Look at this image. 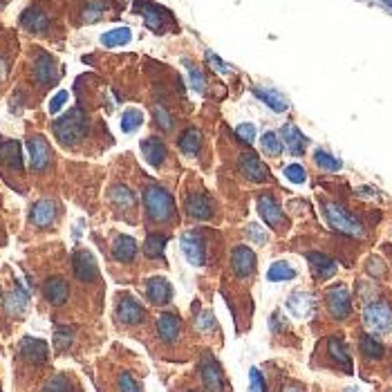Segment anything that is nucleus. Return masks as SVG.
<instances>
[{
    "instance_id": "obj_1",
    "label": "nucleus",
    "mask_w": 392,
    "mask_h": 392,
    "mask_svg": "<svg viewBox=\"0 0 392 392\" xmlns=\"http://www.w3.org/2000/svg\"><path fill=\"white\" fill-rule=\"evenodd\" d=\"M52 130H54V137L59 139L61 146L76 148L87 137V132H90V121H87L85 112L81 108H72L61 119L54 121Z\"/></svg>"
},
{
    "instance_id": "obj_2",
    "label": "nucleus",
    "mask_w": 392,
    "mask_h": 392,
    "mask_svg": "<svg viewBox=\"0 0 392 392\" xmlns=\"http://www.w3.org/2000/svg\"><path fill=\"white\" fill-rule=\"evenodd\" d=\"M141 198H144V209H146V216L150 220L159 222V225H168V222H173L177 218L173 195L168 193L164 186L148 184Z\"/></svg>"
},
{
    "instance_id": "obj_3",
    "label": "nucleus",
    "mask_w": 392,
    "mask_h": 392,
    "mask_svg": "<svg viewBox=\"0 0 392 392\" xmlns=\"http://www.w3.org/2000/svg\"><path fill=\"white\" fill-rule=\"evenodd\" d=\"M323 211H325V218L327 222L332 225L336 231H341L345 236H352V238H363V225L356 220L352 213H347L341 204L336 202H323Z\"/></svg>"
},
{
    "instance_id": "obj_4",
    "label": "nucleus",
    "mask_w": 392,
    "mask_h": 392,
    "mask_svg": "<svg viewBox=\"0 0 392 392\" xmlns=\"http://www.w3.org/2000/svg\"><path fill=\"white\" fill-rule=\"evenodd\" d=\"M363 325L372 334H388L392 329V309L386 302H370L363 307Z\"/></svg>"
},
{
    "instance_id": "obj_5",
    "label": "nucleus",
    "mask_w": 392,
    "mask_h": 392,
    "mask_svg": "<svg viewBox=\"0 0 392 392\" xmlns=\"http://www.w3.org/2000/svg\"><path fill=\"white\" fill-rule=\"evenodd\" d=\"M32 79L41 87L54 85L59 79H61V70L56 65L54 56L48 54V52H39V56L34 59V63H32Z\"/></svg>"
},
{
    "instance_id": "obj_6",
    "label": "nucleus",
    "mask_w": 392,
    "mask_h": 392,
    "mask_svg": "<svg viewBox=\"0 0 392 392\" xmlns=\"http://www.w3.org/2000/svg\"><path fill=\"white\" fill-rule=\"evenodd\" d=\"M325 302H327V309L336 320H345L350 316L352 311V296H350V289L345 285H332L327 291H325Z\"/></svg>"
},
{
    "instance_id": "obj_7",
    "label": "nucleus",
    "mask_w": 392,
    "mask_h": 392,
    "mask_svg": "<svg viewBox=\"0 0 392 392\" xmlns=\"http://www.w3.org/2000/svg\"><path fill=\"white\" fill-rule=\"evenodd\" d=\"M0 171L10 177V173L21 175L25 171L23 166V150L16 139H3L0 141Z\"/></svg>"
},
{
    "instance_id": "obj_8",
    "label": "nucleus",
    "mask_w": 392,
    "mask_h": 392,
    "mask_svg": "<svg viewBox=\"0 0 392 392\" xmlns=\"http://www.w3.org/2000/svg\"><path fill=\"white\" fill-rule=\"evenodd\" d=\"M146 318V309L144 305L130 293H119L117 298V320L121 325L132 327V325H139L141 320Z\"/></svg>"
},
{
    "instance_id": "obj_9",
    "label": "nucleus",
    "mask_w": 392,
    "mask_h": 392,
    "mask_svg": "<svg viewBox=\"0 0 392 392\" xmlns=\"http://www.w3.org/2000/svg\"><path fill=\"white\" fill-rule=\"evenodd\" d=\"M180 247H182L184 258L193 267H202L204 260H207V245H204V236L200 231H186L180 238Z\"/></svg>"
},
{
    "instance_id": "obj_10",
    "label": "nucleus",
    "mask_w": 392,
    "mask_h": 392,
    "mask_svg": "<svg viewBox=\"0 0 392 392\" xmlns=\"http://www.w3.org/2000/svg\"><path fill=\"white\" fill-rule=\"evenodd\" d=\"M28 150H30V164L34 173H45L52 164V150L48 139L43 135H32L28 139Z\"/></svg>"
},
{
    "instance_id": "obj_11",
    "label": "nucleus",
    "mask_w": 392,
    "mask_h": 392,
    "mask_svg": "<svg viewBox=\"0 0 392 392\" xmlns=\"http://www.w3.org/2000/svg\"><path fill=\"white\" fill-rule=\"evenodd\" d=\"M200 377L207 392H225V374H222L220 363L211 354L204 356L200 363Z\"/></svg>"
},
{
    "instance_id": "obj_12",
    "label": "nucleus",
    "mask_w": 392,
    "mask_h": 392,
    "mask_svg": "<svg viewBox=\"0 0 392 392\" xmlns=\"http://www.w3.org/2000/svg\"><path fill=\"white\" fill-rule=\"evenodd\" d=\"M238 162H240V173L245 175V180L254 184H262L269 180V171H267V166L260 162V157L254 150H245Z\"/></svg>"
},
{
    "instance_id": "obj_13",
    "label": "nucleus",
    "mask_w": 392,
    "mask_h": 392,
    "mask_svg": "<svg viewBox=\"0 0 392 392\" xmlns=\"http://www.w3.org/2000/svg\"><path fill=\"white\" fill-rule=\"evenodd\" d=\"M72 267H74V276L85 285L99 278V265H96V258L92 256V251H87V249H81V251L74 254Z\"/></svg>"
},
{
    "instance_id": "obj_14",
    "label": "nucleus",
    "mask_w": 392,
    "mask_h": 392,
    "mask_svg": "<svg viewBox=\"0 0 392 392\" xmlns=\"http://www.w3.org/2000/svg\"><path fill=\"white\" fill-rule=\"evenodd\" d=\"M59 218V204L54 200H37L30 209V222L37 229H48Z\"/></svg>"
},
{
    "instance_id": "obj_15",
    "label": "nucleus",
    "mask_w": 392,
    "mask_h": 392,
    "mask_svg": "<svg viewBox=\"0 0 392 392\" xmlns=\"http://www.w3.org/2000/svg\"><path fill=\"white\" fill-rule=\"evenodd\" d=\"M21 25L25 30H28L30 34H37V37H43V34H48L50 32V14L43 10V7L39 5H32L28 7V10L23 12L21 16Z\"/></svg>"
},
{
    "instance_id": "obj_16",
    "label": "nucleus",
    "mask_w": 392,
    "mask_h": 392,
    "mask_svg": "<svg viewBox=\"0 0 392 392\" xmlns=\"http://www.w3.org/2000/svg\"><path fill=\"white\" fill-rule=\"evenodd\" d=\"M231 271H234L238 278H249L256 271V254L251 247L240 245L234 249L231 254Z\"/></svg>"
},
{
    "instance_id": "obj_17",
    "label": "nucleus",
    "mask_w": 392,
    "mask_h": 392,
    "mask_svg": "<svg viewBox=\"0 0 392 392\" xmlns=\"http://www.w3.org/2000/svg\"><path fill=\"white\" fill-rule=\"evenodd\" d=\"M43 296H45V300L54 307L65 305L68 298H70L68 280L63 278V276H50V278L45 280V285H43Z\"/></svg>"
},
{
    "instance_id": "obj_18",
    "label": "nucleus",
    "mask_w": 392,
    "mask_h": 392,
    "mask_svg": "<svg viewBox=\"0 0 392 392\" xmlns=\"http://www.w3.org/2000/svg\"><path fill=\"white\" fill-rule=\"evenodd\" d=\"M146 298L153 302V305H159L164 307L168 302L173 300V287L171 282L162 276H153V278H148L146 282Z\"/></svg>"
},
{
    "instance_id": "obj_19",
    "label": "nucleus",
    "mask_w": 392,
    "mask_h": 392,
    "mask_svg": "<svg viewBox=\"0 0 392 392\" xmlns=\"http://www.w3.org/2000/svg\"><path fill=\"white\" fill-rule=\"evenodd\" d=\"M186 213L193 220H211L213 218V202L204 191H193L186 198Z\"/></svg>"
},
{
    "instance_id": "obj_20",
    "label": "nucleus",
    "mask_w": 392,
    "mask_h": 392,
    "mask_svg": "<svg viewBox=\"0 0 392 392\" xmlns=\"http://www.w3.org/2000/svg\"><path fill=\"white\" fill-rule=\"evenodd\" d=\"M180 334H182V320H180V316L171 314V311H164V314H159V318H157V336H159V341L166 343V345H171V343L177 341V338H180Z\"/></svg>"
},
{
    "instance_id": "obj_21",
    "label": "nucleus",
    "mask_w": 392,
    "mask_h": 392,
    "mask_svg": "<svg viewBox=\"0 0 392 392\" xmlns=\"http://www.w3.org/2000/svg\"><path fill=\"white\" fill-rule=\"evenodd\" d=\"M258 213H260V218H262L271 229H280L282 220H285L280 204L276 202L271 195H260V198H258Z\"/></svg>"
},
{
    "instance_id": "obj_22",
    "label": "nucleus",
    "mask_w": 392,
    "mask_h": 392,
    "mask_svg": "<svg viewBox=\"0 0 392 392\" xmlns=\"http://www.w3.org/2000/svg\"><path fill=\"white\" fill-rule=\"evenodd\" d=\"M21 354L25 361H30L34 365H43L48 361V343L41 341V338H23L21 341Z\"/></svg>"
},
{
    "instance_id": "obj_23",
    "label": "nucleus",
    "mask_w": 392,
    "mask_h": 392,
    "mask_svg": "<svg viewBox=\"0 0 392 392\" xmlns=\"http://www.w3.org/2000/svg\"><path fill=\"white\" fill-rule=\"evenodd\" d=\"M112 256L117 258L119 262L128 265L135 260L137 256V243L132 236H126V234H119L112 238Z\"/></svg>"
},
{
    "instance_id": "obj_24",
    "label": "nucleus",
    "mask_w": 392,
    "mask_h": 392,
    "mask_svg": "<svg viewBox=\"0 0 392 392\" xmlns=\"http://www.w3.org/2000/svg\"><path fill=\"white\" fill-rule=\"evenodd\" d=\"M280 137H282V146H287V150L291 155H302V153H305L307 139L296 126H293V123H285V126L280 128Z\"/></svg>"
},
{
    "instance_id": "obj_25",
    "label": "nucleus",
    "mask_w": 392,
    "mask_h": 392,
    "mask_svg": "<svg viewBox=\"0 0 392 392\" xmlns=\"http://www.w3.org/2000/svg\"><path fill=\"white\" fill-rule=\"evenodd\" d=\"M141 155L150 166H162L166 162V146L159 137H148L141 141Z\"/></svg>"
},
{
    "instance_id": "obj_26",
    "label": "nucleus",
    "mask_w": 392,
    "mask_h": 392,
    "mask_svg": "<svg viewBox=\"0 0 392 392\" xmlns=\"http://www.w3.org/2000/svg\"><path fill=\"white\" fill-rule=\"evenodd\" d=\"M287 309L296 318H307L314 309V296L307 291H293L287 298Z\"/></svg>"
},
{
    "instance_id": "obj_27",
    "label": "nucleus",
    "mask_w": 392,
    "mask_h": 392,
    "mask_svg": "<svg viewBox=\"0 0 392 392\" xmlns=\"http://www.w3.org/2000/svg\"><path fill=\"white\" fill-rule=\"evenodd\" d=\"M307 260H309V267L311 271H314L316 278H332L336 274V262L332 258H327L325 254H318V251H309L307 254Z\"/></svg>"
},
{
    "instance_id": "obj_28",
    "label": "nucleus",
    "mask_w": 392,
    "mask_h": 392,
    "mask_svg": "<svg viewBox=\"0 0 392 392\" xmlns=\"http://www.w3.org/2000/svg\"><path fill=\"white\" fill-rule=\"evenodd\" d=\"M177 146L186 155V157H198L200 148H202V135L198 128H186L180 139H177Z\"/></svg>"
},
{
    "instance_id": "obj_29",
    "label": "nucleus",
    "mask_w": 392,
    "mask_h": 392,
    "mask_svg": "<svg viewBox=\"0 0 392 392\" xmlns=\"http://www.w3.org/2000/svg\"><path fill=\"white\" fill-rule=\"evenodd\" d=\"M108 198L112 202V207L119 211H130L135 207V193H132L126 184H114L108 193Z\"/></svg>"
},
{
    "instance_id": "obj_30",
    "label": "nucleus",
    "mask_w": 392,
    "mask_h": 392,
    "mask_svg": "<svg viewBox=\"0 0 392 392\" xmlns=\"http://www.w3.org/2000/svg\"><path fill=\"white\" fill-rule=\"evenodd\" d=\"M254 94L260 101H265L274 112H285L289 110V101L278 90H271V87H254Z\"/></svg>"
},
{
    "instance_id": "obj_31",
    "label": "nucleus",
    "mask_w": 392,
    "mask_h": 392,
    "mask_svg": "<svg viewBox=\"0 0 392 392\" xmlns=\"http://www.w3.org/2000/svg\"><path fill=\"white\" fill-rule=\"evenodd\" d=\"M327 352H329V356H332V361L336 365H341L347 374H352V359H350V354H347V347H345V343L341 341V338H329V341H327Z\"/></svg>"
},
{
    "instance_id": "obj_32",
    "label": "nucleus",
    "mask_w": 392,
    "mask_h": 392,
    "mask_svg": "<svg viewBox=\"0 0 392 392\" xmlns=\"http://www.w3.org/2000/svg\"><path fill=\"white\" fill-rule=\"evenodd\" d=\"M359 345H361L363 356H365V359H370V361H379V359H383V354H386V347H383L377 338L370 336V334H363Z\"/></svg>"
},
{
    "instance_id": "obj_33",
    "label": "nucleus",
    "mask_w": 392,
    "mask_h": 392,
    "mask_svg": "<svg viewBox=\"0 0 392 392\" xmlns=\"http://www.w3.org/2000/svg\"><path fill=\"white\" fill-rule=\"evenodd\" d=\"M139 12L141 16H144V21L148 25V30H153V32H162L164 30V12L159 10V7L155 5H139Z\"/></svg>"
},
{
    "instance_id": "obj_34",
    "label": "nucleus",
    "mask_w": 392,
    "mask_h": 392,
    "mask_svg": "<svg viewBox=\"0 0 392 392\" xmlns=\"http://www.w3.org/2000/svg\"><path fill=\"white\" fill-rule=\"evenodd\" d=\"M132 39V32L130 28H117V30H110L101 34V43L105 48H119V45H126Z\"/></svg>"
},
{
    "instance_id": "obj_35",
    "label": "nucleus",
    "mask_w": 392,
    "mask_h": 392,
    "mask_svg": "<svg viewBox=\"0 0 392 392\" xmlns=\"http://www.w3.org/2000/svg\"><path fill=\"white\" fill-rule=\"evenodd\" d=\"M267 278L271 282H285V280H291L296 278V271H293V267L285 260H278L269 267V271H267Z\"/></svg>"
},
{
    "instance_id": "obj_36",
    "label": "nucleus",
    "mask_w": 392,
    "mask_h": 392,
    "mask_svg": "<svg viewBox=\"0 0 392 392\" xmlns=\"http://www.w3.org/2000/svg\"><path fill=\"white\" fill-rule=\"evenodd\" d=\"M168 243V238L164 234H150L144 243V254L146 258H162L164 256V247Z\"/></svg>"
},
{
    "instance_id": "obj_37",
    "label": "nucleus",
    "mask_w": 392,
    "mask_h": 392,
    "mask_svg": "<svg viewBox=\"0 0 392 392\" xmlns=\"http://www.w3.org/2000/svg\"><path fill=\"white\" fill-rule=\"evenodd\" d=\"M25 305H28V291H25L23 287L14 289L10 296L5 298V307L10 314H21V311L25 309Z\"/></svg>"
},
{
    "instance_id": "obj_38",
    "label": "nucleus",
    "mask_w": 392,
    "mask_h": 392,
    "mask_svg": "<svg viewBox=\"0 0 392 392\" xmlns=\"http://www.w3.org/2000/svg\"><path fill=\"white\" fill-rule=\"evenodd\" d=\"M260 146L269 157H278L282 153V141L274 130H267L265 135L260 137Z\"/></svg>"
},
{
    "instance_id": "obj_39",
    "label": "nucleus",
    "mask_w": 392,
    "mask_h": 392,
    "mask_svg": "<svg viewBox=\"0 0 392 392\" xmlns=\"http://www.w3.org/2000/svg\"><path fill=\"white\" fill-rule=\"evenodd\" d=\"M314 162H316L318 168H323V171H329V173L341 171V162H338L334 155H329L327 150H323V148H318L314 153Z\"/></svg>"
},
{
    "instance_id": "obj_40",
    "label": "nucleus",
    "mask_w": 392,
    "mask_h": 392,
    "mask_svg": "<svg viewBox=\"0 0 392 392\" xmlns=\"http://www.w3.org/2000/svg\"><path fill=\"white\" fill-rule=\"evenodd\" d=\"M105 10H108V3H105V0H92V3H87L83 7V21L85 23L99 21L101 16L105 14Z\"/></svg>"
},
{
    "instance_id": "obj_41",
    "label": "nucleus",
    "mask_w": 392,
    "mask_h": 392,
    "mask_svg": "<svg viewBox=\"0 0 392 392\" xmlns=\"http://www.w3.org/2000/svg\"><path fill=\"white\" fill-rule=\"evenodd\" d=\"M141 121H144V114L137 108H128L126 112L121 114V130L123 132H132L135 128L141 126Z\"/></svg>"
},
{
    "instance_id": "obj_42",
    "label": "nucleus",
    "mask_w": 392,
    "mask_h": 392,
    "mask_svg": "<svg viewBox=\"0 0 392 392\" xmlns=\"http://www.w3.org/2000/svg\"><path fill=\"white\" fill-rule=\"evenodd\" d=\"M74 341V332L72 327H65V325H59L56 332H54V345L56 350H68L70 345Z\"/></svg>"
},
{
    "instance_id": "obj_43",
    "label": "nucleus",
    "mask_w": 392,
    "mask_h": 392,
    "mask_svg": "<svg viewBox=\"0 0 392 392\" xmlns=\"http://www.w3.org/2000/svg\"><path fill=\"white\" fill-rule=\"evenodd\" d=\"M245 236H247L249 240H254L256 245H267V240H269L267 231H265L260 225H256V222H251V225L245 227Z\"/></svg>"
},
{
    "instance_id": "obj_44",
    "label": "nucleus",
    "mask_w": 392,
    "mask_h": 392,
    "mask_svg": "<svg viewBox=\"0 0 392 392\" xmlns=\"http://www.w3.org/2000/svg\"><path fill=\"white\" fill-rule=\"evenodd\" d=\"M282 173L293 184H302V182L307 180V173H305V168H302V164H287Z\"/></svg>"
},
{
    "instance_id": "obj_45",
    "label": "nucleus",
    "mask_w": 392,
    "mask_h": 392,
    "mask_svg": "<svg viewBox=\"0 0 392 392\" xmlns=\"http://www.w3.org/2000/svg\"><path fill=\"white\" fill-rule=\"evenodd\" d=\"M43 392H72V383H70L63 374H59V377L50 379L45 383V388H43Z\"/></svg>"
},
{
    "instance_id": "obj_46",
    "label": "nucleus",
    "mask_w": 392,
    "mask_h": 392,
    "mask_svg": "<svg viewBox=\"0 0 392 392\" xmlns=\"http://www.w3.org/2000/svg\"><path fill=\"white\" fill-rule=\"evenodd\" d=\"M184 65L189 68V76H191V87L195 92H204V74L198 65L189 63V61H184Z\"/></svg>"
},
{
    "instance_id": "obj_47",
    "label": "nucleus",
    "mask_w": 392,
    "mask_h": 392,
    "mask_svg": "<svg viewBox=\"0 0 392 392\" xmlns=\"http://www.w3.org/2000/svg\"><path fill=\"white\" fill-rule=\"evenodd\" d=\"M119 392H141L139 381L130 372H119Z\"/></svg>"
},
{
    "instance_id": "obj_48",
    "label": "nucleus",
    "mask_w": 392,
    "mask_h": 392,
    "mask_svg": "<svg viewBox=\"0 0 392 392\" xmlns=\"http://www.w3.org/2000/svg\"><path fill=\"white\" fill-rule=\"evenodd\" d=\"M153 117H155V123H157V128H162V130H173V117H171V112H168L164 105H157L155 112H153Z\"/></svg>"
},
{
    "instance_id": "obj_49",
    "label": "nucleus",
    "mask_w": 392,
    "mask_h": 392,
    "mask_svg": "<svg viewBox=\"0 0 392 392\" xmlns=\"http://www.w3.org/2000/svg\"><path fill=\"white\" fill-rule=\"evenodd\" d=\"M195 327L200 329V332H213L216 329V318H213L211 311H200L198 318H195Z\"/></svg>"
},
{
    "instance_id": "obj_50",
    "label": "nucleus",
    "mask_w": 392,
    "mask_h": 392,
    "mask_svg": "<svg viewBox=\"0 0 392 392\" xmlns=\"http://www.w3.org/2000/svg\"><path fill=\"white\" fill-rule=\"evenodd\" d=\"M249 392H267V383H265V377H262V372L258 370V368H251L249 370Z\"/></svg>"
},
{
    "instance_id": "obj_51",
    "label": "nucleus",
    "mask_w": 392,
    "mask_h": 392,
    "mask_svg": "<svg viewBox=\"0 0 392 392\" xmlns=\"http://www.w3.org/2000/svg\"><path fill=\"white\" fill-rule=\"evenodd\" d=\"M236 135H238L240 141H245V144H254L256 126H254V123H240V126L236 128Z\"/></svg>"
},
{
    "instance_id": "obj_52",
    "label": "nucleus",
    "mask_w": 392,
    "mask_h": 392,
    "mask_svg": "<svg viewBox=\"0 0 392 392\" xmlns=\"http://www.w3.org/2000/svg\"><path fill=\"white\" fill-rule=\"evenodd\" d=\"M207 61H209V65L213 70H218V72H222V74H229L231 72V68L225 63V61H220L216 54H213V52H207Z\"/></svg>"
},
{
    "instance_id": "obj_53",
    "label": "nucleus",
    "mask_w": 392,
    "mask_h": 392,
    "mask_svg": "<svg viewBox=\"0 0 392 392\" xmlns=\"http://www.w3.org/2000/svg\"><path fill=\"white\" fill-rule=\"evenodd\" d=\"M65 101H68V92H65V90H61V92L54 96V99L50 101V112H54V114H56V112L65 105Z\"/></svg>"
},
{
    "instance_id": "obj_54",
    "label": "nucleus",
    "mask_w": 392,
    "mask_h": 392,
    "mask_svg": "<svg viewBox=\"0 0 392 392\" xmlns=\"http://www.w3.org/2000/svg\"><path fill=\"white\" fill-rule=\"evenodd\" d=\"M368 271H370L372 276H383V271H386V267H383V262L379 260V258H370Z\"/></svg>"
},
{
    "instance_id": "obj_55",
    "label": "nucleus",
    "mask_w": 392,
    "mask_h": 392,
    "mask_svg": "<svg viewBox=\"0 0 392 392\" xmlns=\"http://www.w3.org/2000/svg\"><path fill=\"white\" fill-rule=\"evenodd\" d=\"M7 74H10V61H7L5 56H0V83L5 81Z\"/></svg>"
},
{
    "instance_id": "obj_56",
    "label": "nucleus",
    "mask_w": 392,
    "mask_h": 392,
    "mask_svg": "<svg viewBox=\"0 0 392 392\" xmlns=\"http://www.w3.org/2000/svg\"><path fill=\"white\" fill-rule=\"evenodd\" d=\"M280 392H305V390H302L298 383H285Z\"/></svg>"
},
{
    "instance_id": "obj_57",
    "label": "nucleus",
    "mask_w": 392,
    "mask_h": 392,
    "mask_svg": "<svg viewBox=\"0 0 392 392\" xmlns=\"http://www.w3.org/2000/svg\"><path fill=\"white\" fill-rule=\"evenodd\" d=\"M383 5H388V7H392V0H381Z\"/></svg>"
},
{
    "instance_id": "obj_58",
    "label": "nucleus",
    "mask_w": 392,
    "mask_h": 392,
    "mask_svg": "<svg viewBox=\"0 0 392 392\" xmlns=\"http://www.w3.org/2000/svg\"><path fill=\"white\" fill-rule=\"evenodd\" d=\"M345 392H359V390H356V388H347Z\"/></svg>"
},
{
    "instance_id": "obj_59",
    "label": "nucleus",
    "mask_w": 392,
    "mask_h": 392,
    "mask_svg": "<svg viewBox=\"0 0 392 392\" xmlns=\"http://www.w3.org/2000/svg\"><path fill=\"white\" fill-rule=\"evenodd\" d=\"M3 3H5V0H0V7H3Z\"/></svg>"
},
{
    "instance_id": "obj_60",
    "label": "nucleus",
    "mask_w": 392,
    "mask_h": 392,
    "mask_svg": "<svg viewBox=\"0 0 392 392\" xmlns=\"http://www.w3.org/2000/svg\"><path fill=\"white\" fill-rule=\"evenodd\" d=\"M388 392H392V388H390V390H388Z\"/></svg>"
},
{
    "instance_id": "obj_61",
    "label": "nucleus",
    "mask_w": 392,
    "mask_h": 392,
    "mask_svg": "<svg viewBox=\"0 0 392 392\" xmlns=\"http://www.w3.org/2000/svg\"><path fill=\"white\" fill-rule=\"evenodd\" d=\"M191 392H193V390H191Z\"/></svg>"
}]
</instances>
